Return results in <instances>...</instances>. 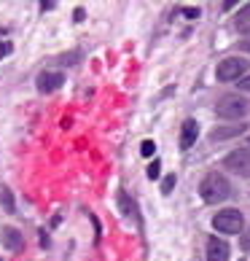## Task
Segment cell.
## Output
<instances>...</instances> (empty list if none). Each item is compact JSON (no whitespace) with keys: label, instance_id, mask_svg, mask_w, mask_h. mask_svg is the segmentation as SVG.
<instances>
[{"label":"cell","instance_id":"10","mask_svg":"<svg viewBox=\"0 0 250 261\" xmlns=\"http://www.w3.org/2000/svg\"><path fill=\"white\" fill-rule=\"evenodd\" d=\"M234 24H237L239 33H250V6H245L242 11L234 16Z\"/></svg>","mask_w":250,"mask_h":261},{"label":"cell","instance_id":"9","mask_svg":"<svg viewBox=\"0 0 250 261\" xmlns=\"http://www.w3.org/2000/svg\"><path fill=\"white\" fill-rule=\"evenodd\" d=\"M197 135H199V124L194 121V119H188L186 124H183V129H180V148H191L197 143Z\"/></svg>","mask_w":250,"mask_h":261},{"label":"cell","instance_id":"11","mask_svg":"<svg viewBox=\"0 0 250 261\" xmlns=\"http://www.w3.org/2000/svg\"><path fill=\"white\" fill-rule=\"evenodd\" d=\"M239 132H245V127H242V124H234V127H220L213 138H215V140H220V138H234V135H239Z\"/></svg>","mask_w":250,"mask_h":261},{"label":"cell","instance_id":"20","mask_svg":"<svg viewBox=\"0 0 250 261\" xmlns=\"http://www.w3.org/2000/svg\"><path fill=\"white\" fill-rule=\"evenodd\" d=\"M234 3H237V0H224V8H232Z\"/></svg>","mask_w":250,"mask_h":261},{"label":"cell","instance_id":"12","mask_svg":"<svg viewBox=\"0 0 250 261\" xmlns=\"http://www.w3.org/2000/svg\"><path fill=\"white\" fill-rule=\"evenodd\" d=\"M0 205L6 207V213H14V197H11V191H8V189L0 191Z\"/></svg>","mask_w":250,"mask_h":261},{"label":"cell","instance_id":"14","mask_svg":"<svg viewBox=\"0 0 250 261\" xmlns=\"http://www.w3.org/2000/svg\"><path fill=\"white\" fill-rule=\"evenodd\" d=\"M172 186H175V175H167V178H164V183H161V191H164V194H170Z\"/></svg>","mask_w":250,"mask_h":261},{"label":"cell","instance_id":"8","mask_svg":"<svg viewBox=\"0 0 250 261\" xmlns=\"http://www.w3.org/2000/svg\"><path fill=\"white\" fill-rule=\"evenodd\" d=\"M0 240H3V245L11 250V253H19V250H24V237L19 234L16 229H11V226H6L3 231H0Z\"/></svg>","mask_w":250,"mask_h":261},{"label":"cell","instance_id":"6","mask_svg":"<svg viewBox=\"0 0 250 261\" xmlns=\"http://www.w3.org/2000/svg\"><path fill=\"white\" fill-rule=\"evenodd\" d=\"M229 243L220 237H207V261H229Z\"/></svg>","mask_w":250,"mask_h":261},{"label":"cell","instance_id":"16","mask_svg":"<svg viewBox=\"0 0 250 261\" xmlns=\"http://www.w3.org/2000/svg\"><path fill=\"white\" fill-rule=\"evenodd\" d=\"M242 248L250 250V231H247V234H242Z\"/></svg>","mask_w":250,"mask_h":261},{"label":"cell","instance_id":"4","mask_svg":"<svg viewBox=\"0 0 250 261\" xmlns=\"http://www.w3.org/2000/svg\"><path fill=\"white\" fill-rule=\"evenodd\" d=\"M247 111H250V102L237 97V94H229V97L218 100V116H224V119H242Z\"/></svg>","mask_w":250,"mask_h":261},{"label":"cell","instance_id":"15","mask_svg":"<svg viewBox=\"0 0 250 261\" xmlns=\"http://www.w3.org/2000/svg\"><path fill=\"white\" fill-rule=\"evenodd\" d=\"M159 167H161L159 162H151V164H148V178H151V180L159 178Z\"/></svg>","mask_w":250,"mask_h":261},{"label":"cell","instance_id":"19","mask_svg":"<svg viewBox=\"0 0 250 261\" xmlns=\"http://www.w3.org/2000/svg\"><path fill=\"white\" fill-rule=\"evenodd\" d=\"M186 16L194 19V16H199V11H197V8H186Z\"/></svg>","mask_w":250,"mask_h":261},{"label":"cell","instance_id":"5","mask_svg":"<svg viewBox=\"0 0 250 261\" xmlns=\"http://www.w3.org/2000/svg\"><path fill=\"white\" fill-rule=\"evenodd\" d=\"M224 164L239 178H250V148H239V151H232L229 156L224 159Z\"/></svg>","mask_w":250,"mask_h":261},{"label":"cell","instance_id":"7","mask_svg":"<svg viewBox=\"0 0 250 261\" xmlns=\"http://www.w3.org/2000/svg\"><path fill=\"white\" fill-rule=\"evenodd\" d=\"M62 81H65V75H62V73L43 70L41 75H38V89H41L43 94H49V92H57V89H60Z\"/></svg>","mask_w":250,"mask_h":261},{"label":"cell","instance_id":"18","mask_svg":"<svg viewBox=\"0 0 250 261\" xmlns=\"http://www.w3.org/2000/svg\"><path fill=\"white\" fill-rule=\"evenodd\" d=\"M41 8L46 11V8H54V0H41Z\"/></svg>","mask_w":250,"mask_h":261},{"label":"cell","instance_id":"1","mask_svg":"<svg viewBox=\"0 0 250 261\" xmlns=\"http://www.w3.org/2000/svg\"><path fill=\"white\" fill-rule=\"evenodd\" d=\"M229 191H232V186H229V180L220 175V172H207V175L202 178V183H199V194H202V199H205L207 205L224 202L229 197Z\"/></svg>","mask_w":250,"mask_h":261},{"label":"cell","instance_id":"13","mask_svg":"<svg viewBox=\"0 0 250 261\" xmlns=\"http://www.w3.org/2000/svg\"><path fill=\"white\" fill-rule=\"evenodd\" d=\"M153 151H156V146H153V140H146V143L140 146V153H143V156H151Z\"/></svg>","mask_w":250,"mask_h":261},{"label":"cell","instance_id":"3","mask_svg":"<svg viewBox=\"0 0 250 261\" xmlns=\"http://www.w3.org/2000/svg\"><path fill=\"white\" fill-rule=\"evenodd\" d=\"M215 231H224V234H239L242 231V213L239 210H220L218 216L213 218Z\"/></svg>","mask_w":250,"mask_h":261},{"label":"cell","instance_id":"17","mask_svg":"<svg viewBox=\"0 0 250 261\" xmlns=\"http://www.w3.org/2000/svg\"><path fill=\"white\" fill-rule=\"evenodd\" d=\"M239 86H242L245 92H250V75H247V79H242V81H239Z\"/></svg>","mask_w":250,"mask_h":261},{"label":"cell","instance_id":"2","mask_svg":"<svg viewBox=\"0 0 250 261\" xmlns=\"http://www.w3.org/2000/svg\"><path fill=\"white\" fill-rule=\"evenodd\" d=\"M247 67H250V62H247V60H242V57H229V60H224V62L218 65L215 75H218V81L229 84V81L242 79V75L247 73Z\"/></svg>","mask_w":250,"mask_h":261}]
</instances>
